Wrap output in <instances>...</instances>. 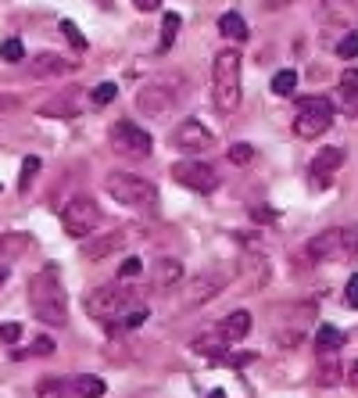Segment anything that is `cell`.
<instances>
[{
    "mask_svg": "<svg viewBox=\"0 0 358 398\" xmlns=\"http://www.w3.org/2000/svg\"><path fill=\"white\" fill-rule=\"evenodd\" d=\"M240 79H244V58L237 47H222V51L215 54L212 61V101H215V112L222 118L237 115L240 108Z\"/></svg>",
    "mask_w": 358,
    "mask_h": 398,
    "instance_id": "obj_1",
    "label": "cell"
},
{
    "mask_svg": "<svg viewBox=\"0 0 358 398\" xmlns=\"http://www.w3.org/2000/svg\"><path fill=\"white\" fill-rule=\"evenodd\" d=\"M29 305L36 319H43L47 327H65L68 319V302H65V287H61V273L58 266L40 269L29 280Z\"/></svg>",
    "mask_w": 358,
    "mask_h": 398,
    "instance_id": "obj_2",
    "label": "cell"
},
{
    "mask_svg": "<svg viewBox=\"0 0 358 398\" xmlns=\"http://www.w3.org/2000/svg\"><path fill=\"white\" fill-rule=\"evenodd\" d=\"M187 97V76L183 72H162L150 76L140 90H137V112L150 115V118H165L172 115V108Z\"/></svg>",
    "mask_w": 358,
    "mask_h": 398,
    "instance_id": "obj_3",
    "label": "cell"
},
{
    "mask_svg": "<svg viewBox=\"0 0 358 398\" xmlns=\"http://www.w3.org/2000/svg\"><path fill=\"white\" fill-rule=\"evenodd\" d=\"M104 190L111 194V201H118L125 208H155L158 205V187L143 176H137V172H108Z\"/></svg>",
    "mask_w": 358,
    "mask_h": 398,
    "instance_id": "obj_4",
    "label": "cell"
},
{
    "mask_svg": "<svg viewBox=\"0 0 358 398\" xmlns=\"http://www.w3.org/2000/svg\"><path fill=\"white\" fill-rule=\"evenodd\" d=\"M334 101L322 93L297 97V115H294V137L301 140H319L329 126H334Z\"/></svg>",
    "mask_w": 358,
    "mask_h": 398,
    "instance_id": "obj_5",
    "label": "cell"
},
{
    "mask_svg": "<svg viewBox=\"0 0 358 398\" xmlns=\"http://www.w3.org/2000/svg\"><path fill=\"white\" fill-rule=\"evenodd\" d=\"M130 309H133V291L122 287V280H118V284H100V287L86 298L90 319L104 323V327H111V323H122Z\"/></svg>",
    "mask_w": 358,
    "mask_h": 398,
    "instance_id": "obj_6",
    "label": "cell"
},
{
    "mask_svg": "<svg viewBox=\"0 0 358 398\" xmlns=\"http://www.w3.org/2000/svg\"><path fill=\"white\" fill-rule=\"evenodd\" d=\"M222 291H226V273H219V269H204V273H197V277H190V280L179 284L176 309H179V312H194V309H201V305L215 302Z\"/></svg>",
    "mask_w": 358,
    "mask_h": 398,
    "instance_id": "obj_7",
    "label": "cell"
},
{
    "mask_svg": "<svg viewBox=\"0 0 358 398\" xmlns=\"http://www.w3.org/2000/svg\"><path fill=\"white\" fill-rule=\"evenodd\" d=\"M97 222H100V208H97L93 197H86V194H75L72 201L65 205V212H61V230L72 240L90 237L97 230Z\"/></svg>",
    "mask_w": 358,
    "mask_h": 398,
    "instance_id": "obj_8",
    "label": "cell"
},
{
    "mask_svg": "<svg viewBox=\"0 0 358 398\" xmlns=\"http://www.w3.org/2000/svg\"><path fill=\"white\" fill-rule=\"evenodd\" d=\"M172 180L179 187H187V190H197V194H212L219 190V172L208 165V162H197V158H183V162H176L172 165Z\"/></svg>",
    "mask_w": 358,
    "mask_h": 398,
    "instance_id": "obj_9",
    "label": "cell"
},
{
    "mask_svg": "<svg viewBox=\"0 0 358 398\" xmlns=\"http://www.w3.org/2000/svg\"><path fill=\"white\" fill-rule=\"evenodd\" d=\"M212 144H215L212 130L204 126V122H197V118H183V122H179V126L172 130V147H176L179 155H187V158L204 155Z\"/></svg>",
    "mask_w": 358,
    "mask_h": 398,
    "instance_id": "obj_10",
    "label": "cell"
},
{
    "mask_svg": "<svg viewBox=\"0 0 358 398\" xmlns=\"http://www.w3.org/2000/svg\"><path fill=\"white\" fill-rule=\"evenodd\" d=\"M111 147L125 158H150L155 140H150V133H143L137 122H115L111 126Z\"/></svg>",
    "mask_w": 358,
    "mask_h": 398,
    "instance_id": "obj_11",
    "label": "cell"
},
{
    "mask_svg": "<svg viewBox=\"0 0 358 398\" xmlns=\"http://www.w3.org/2000/svg\"><path fill=\"white\" fill-rule=\"evenodd\" d=\"M344 158H348V151L341 144H329V147H322V151L312 158V165H309V183L319 190V187H329L334 183V172L344 165Z\"/></svg>",
    "mask_w": 358,
    "mask_h": 398,
    "instance_id": "obj_12",
    "label": "cell"
},
{
    "mask_svg": "<svg viewBox=\"0 0 358 398\" xmlns=\"http://www.w3.org/2000/svg\"><path fill=\"white\" fill-rule=\"evenodd\" d=\"M130 240H133L130 230H108V234L93 237L90 244H83V259H90V262H104V259H111V255H122Z\"/></svg>",
    "mask_w": 358,
    "mask_h": 398,
    "instance_id": "obj_13",
    "label": "cell"
},
{
    "mask_svg": "<svg viewBox=\"0 0 358 398\" xmlns=\"http://www.w3.org/2000/svg\"><path fill=\"white\" fill-rule=\"evenodd\" d=\"M272 277V269H269V259L258 255V252H247L244 262H240V291L244 294H254V291H262Z\"/></svg>",
    "mask_w": 358,
    "mask_h": 398,
    "instance_id": "obj_14",
    "label": "cell"
},
{
    "mask_svg": "<svg viewBox=\"0 0 358 398\" xmlns=\"http://www.w3.org/2000/svg\"><path fill=\"white\" fill-rule=\"evenodd\" d=\"M304 259L309 262H337L341 259V227L309 237V244H304Z\"/></svg>",
    "mask_w": 358,
    "mask_h": 398,
    "instance_id": "obj_15",
    "label": "cell"
},
{
    "mask_svg": "<svg viewBox=\"0 0 358 398\" xmlns=\"http://www.w3.org/2000/svg\"><path fill=\"white\" fill-rule=\"evenodd\" d=\"M183 284V259H172V255H162L150 262V287L169 294L172 287Z\"/></svg>",
    "mask_w": 358,
    "mask_h": 398,
    "instance_id": "obj_16",
    "label": "cell"
},
{
    "mask_svg": "<svg viewBox=\"0 0 358 398\" xmlns=\"http://www.w3.org/2000/svg\"><path fill=\"white\" fill-rule=\"evenodd\" d=\"M75 68H79V58H65L54 51H43L33 58V76H65V72H75Z\"/></svg>",
    "mask_w": 358,
    "mask_h": 398,
    "instance_id": "obj_17",
    "label": "cell"
},
{
    "mask_svg": "<svg viewBox=\"0 0 358 398\" xmlns=\"http://www.w3.org/2000/svg\"><path fill=\"white\" fill-rule=\"evenodd\" d=\"M190 348L197 355H208V359H219L226 348H229V341H226V334L219 330V327H212V330H204V334H197L194 341H190Z\"/></svg>",
    "mask_w": 358,
    "mask_h": 398,
    "instance_id": "obj_18",
    "label": "cell"
},
{
    "mask_svg": "<svg viewBox=\"0 0 358 398\" xmlns=\"http://www.w3.org/2000/svg\"><path fill=\"white\" fill-rule=\"evenodd\" d=\"M219 330L226 334V341L229 344H237V341H244L247 334H251V312L247 309H233L222 323H219Z\"/></svg>",
    "mask_w": 358,
    "mask_h": 398,
    "instance_id": "obj_19",
    "label": "cell"
},
{
    "mask_svg": "<svg viewBox=\"0 0 358 398\" xmlns=\"http://www.w3.org/2000/svg\"><path fill=\"white\" fill-rule=\"evenodd\" d=\"M322 15L329 22H341V26H358V0H326Z\"/></svg>",
    "mask_w": 358,
    "mask_h": 398,
    "instance_id": "obj_20",
    "label": "cell"
},
{
    "mask_svg": "<svg viewBox=\"0 0 358 398\" xmlns=\"http://www.w3.org/2000/svg\"><path fill=\"white\" fill-rule=\"evenodd\" d=\"M29 247H33V240L25 237V234H15V230L0 234V266L11 262V259H22L25 252H29Z\"/></svg>",
    "mask_w": 358,
    "mask_h": 398,
    "instance_id": "obj_21",
    "label": "cell"
},
{
    "mask_svg": "<svg viewBox=\"0 0 358 398\" xmlns=\"http://www.w3.org/2000/svg\"><path fill=\"white\" fill-rule=\"evenodd\" d=\"M219 33L229 40V43H244L251 33H247V22L237 15V11H226L222 18H219Z\"/></svg>",
    "mask_w": 358,
    "mask_h": 398,
    "instance_id": "obj_22",
    "label": "cell"
},
{
    "mask_svg": "<svg viewBox=\"0 0 358 398\" xmlns=\"http://www.w3.org/2000/svg\"><path fill=\"white\" fill-rule=\"evenodd\" d=\"M341 344H344V334L337 327H322L316 330V348H319V355H337L341 352Z\"/></svg>",
    "mask_w": 358,
    "mask_h": 398,
    "instance_id": "obj_23",
    "label": "cell"
},
{
    "mask_svg": "<svg viewBox=\"0 0 358 398\" xmlns=\"http://www.w3.org/2000/svg\"><path fill=\"white\" fill-rule=\"evenodd\" d=\"M40 115H47V118H75V115H79V108H75L72 93H68V97L58 93L54 101H47V105L40 108Z\"/></svg>",
    "mask_w": 358,
    "mask_h": 398,
    "instance_id": "obj_24",
    "label": "cell"
},
{
    "mask_svg": "<svg viewBox=\"0 0 358 398\" xmlns=\"http://www.w3.org/2000/svg\"><path fill=\"white\" fill-rule=\"evenodd\" d=\"M108 391V384L100 381V377H93V373H83V377H75V395L79 398H100Z\"/></svg>",
    "mask_w": 358,
    "mask_h": 398,
    "instance_id": "obj_25",
    "label": "cell"
},
{
    "mask_svg": "<svg viewBox=\"0 0 358 398\" xmlns=\"http://www.w3.org/2000/svg\"><path fill=\"white\" fill-rule=\"evenodd\" d=\"M294 90H297V72L294 68H283V72L272 76V93L276 97H294Z\"/></svg>",
    "mask_w": 358,
    "mask_h": 398,
    "instance_id": "obj_26",
    "label": "cell"
},
{
    "mask_svg": "<svg viewBox=\"0 0 358 398\" xmlns=\"http://www.w3.org/2000/svg\"><path fill=\"white\" fill-rule=\"evenodd\" d=\"M341 362L334 359V355H322V362H319V384H326V388H334V384H341L344 377H341Z\"/></svg>",
    "mask_w": 358,
    "mask_h": 398,
    "instance_id": "obj_27",
    "label": "cell"
},
{
    "mask_svg": "<svg viewBox=\"0 0 358 398\" xmlns=\"http://www.w3.org/2000/svg\"><path fill=\"white\" fill-rule=\"evenodd\" d=\"M183 29V22H179V15L176 11H169L165 18H162V51H172V43H176V33Z\"/></svg>",
    "mask_w": 358,
    "mask_h": 398,
    "instance_id": "obj_28",
    "label": "cell"
},
{
    "mask_svg": "<svg viewBox=\"0 0 358 398\" xmlns=\"http://www.w3.org/2000/svg\"><path fill=\"white\" fill-rule=\"evenodd\" d=\"M341 259H358V227H341Z\"/></svg>",
    "mask_w": 358,
    "mask_h": 398,
    "instance_id": "obj_29",
    "label": "cell"
},
{
    "mask_svg": "<svg viewBox=\"0 0 358 398\" xmlns=\"http://www.w3.org/2000/svg\"><path fill=\"white\" fill-rule=\"evenodd\" d=\"M115 97H118V86H115V83H97V86L90 90V105H93V108H104V105L115 101Z\"/></svg>",
    "mask_w": 358,
    "mask_h": 398,
    "instance_id": "obj_30",
    "label": "cell"
},
{
    "mask_svg": "<svg viewBox=\"0 0 358 398\" xmlns=\"http://www.w3.org/2000/svg\"><path fill=\"white\" fill-rule=\"evenodd\" d=\"M40 169H43V162H40L36 155H29V158L22 162V176H18V190H22V194L33 187V180H36V172H40Z\"/></svg>",
    "mask_w": 358,
    "mask_h": 398,
    "instance_id": "obj_31",
    "label": "cell"
},
{
    "mask_svg": "<svg viewBox=\"0 0 358 398\" xmlns=\"http://www.w3.org/2000/svg\"><path fill=\"white\" fill-rule=\"evenodd\" d=\"M334 51H337V58H358V29H348L341 40H337V47H334Z\"/></svg>",
    "mask_w": 358,
    "mask_h": 398,
    "instance_id": "obj_32",
    "label": "cell"
},
{
    "mask_svg": "<svg viewBox=\"0 0 358 398\" xmlns=\"http://www.w3.org/2000/svg\"><path fill=\"white\" fill-rule=\"evenodd\" d=\"M0 58H4L8 65H18V61H25V47H22V40H4V47H0Z\"/></svg>",
    "mask_w": 358,
    "mask_h": 398,
    "instance_id": "obj_33",
    "label": "cell"
},
{
    "mask_svg": "<svg viewBox=\"0 0 358 398\" xmlns=\"http://www.w3.org/2000/svg\"><path fill=\"white\" fill-rule=\"evenodd\" d=\"M36 398H68V384L65 381H43L36 388Z\"/></svg>",
    "mask_w": 358,
    "mask_h": 398,
    "instance_id": "obj_34",
    "label": "cell"
},
{
    "mask_svg": "<svg viewBox=\"0 0 358 398\" xmlns=\"http://www.w3.org/2000/svg\"><path fill=\"white\" fill-rule=\"evenodd\" d=\"M226 158L233 162V165H247V162L254 158V147H251V144H233V147L226 151Z\"/></svg>",
    "mask_w": 358,
    "mask_h": 398,
    "instance_id": "obj_35",
    "label": "cell"
},
{
    "mask_svg": "<svg viewBox=\"0 0 358 398\" xmlns=\"http://www.w3.org/2000/svg\"><path fill=\"white\" fill-rule=\"evenodd\" d=\"M61 33H65V40L75 47V51H86V36L79 33V29H75V22H61V26H58Z\"/></svg>",
    "mask_w": 358,
    "mask_h": 398,
    "instance_id": "obj_36",
    "label": "cell"
},
{
    "mask_svg": "<svg viewBox=\"0 0 358 398\" xmlns=\"http://www.w3.org/2000/svg\"><path fill=\"white\" fill-rule=\"evenodd\" d=\"M341 93L344 97H358V68H348L341 76Z\"/></svg>",
    "mask_w": 358,
    "mask_h": 398,
    "instance_id": "obj_37",
    "label": "cell"
},
{
    "mask_svg": "<svg viewBox=\"0 0 358 398\" xmlns=\"http://www.w3.org/2000/svg\"><path fill=\"white\" fill-rule=\"evenodd\" d=\"M0 341H4V344H18L22 341V327H18V323H0Z\"/></svg>",
    "mask_w": 358,
    "mask_h": 398,
    "instance_id": "obj_38",
    "label": "cell"
},
{
    "mask_svg": "<svg viewBox=\"0 0 358 398\" xmlns=\"http://www.w3.org/2000/svg\"><path fill=\"white\" fill-rule=\"evenodd\" d=\"M140 269H143V262H140V259H125V262L118 266V280H130V277H140Z\"/></svg>",
    "mask_w": 358,
    "mask_h": 398,
    "instance_id": "obj_39",
    "label": "cell"
},
{
    "mask_svg": "<svg viewBox=\"0 0 358 398\" xmlns=\"http://www.w3.org/2000/svg\"><path fill=\"white\" fill-rule=\"evenodd\" d=\"M22 355H54V341L50 337H36L29 352H22Z\"/></svg>",
    "mask_w": 358,
    "mask_h": 398,
    "instance_id": "obj_40",
    "label": "cell"
},
{
    "mask_svg": "<svg viewBox=\"0 0 358 398\" xmlns=\"http://www.w3.org/2000/svg\"><path fill=\"white\" fill-rule=\"evenodd\" d=\"M147 316H150L147 309H130V312H125V319H122V327H130V330H133V327H140Z\"/></svg>",
    "mask_w": 358,
    "mask_h": 398,
    "instance_id": "obj_41",
    "label": "cell"
},
{
    "mask_svg": "<svg viewBox=\"0 0 358 398\" xmlns=\"http://www.w3.org/2000/svg\"><path fill=\"white\" fill-rule=\"evenodd\" d=\"M344 294H348V305H351V309H358V273L348 280V291H344Z\"/></svg>",
    "mask_w": 358,
    "mask_h": 398,
    "instance_id": "obj_42",
    "label": "cell"
},
{
    "mask_svg": "<svg viewBox=\"0 0 358 398\" xmlns=\"http://www.w3.org/2000/svg\"><path fill=\"white\" fill-rule=\"evenodd\" d=\"M287 4H294V0H258L262 11H279V8H287Z\"/></svg>",
    "mask_w": 358,
    "mask_h": 398,
    "instance_id": "obj_43",
    "label": "cell"
},
{
    "mask_svg": "<svg viewBox=\"0 0 358 398\" xmlns=\"http://www.w3.org/2000/svg\"><path fill=\"white\" fill-rule=\"evenodd\" d=\"M133 8H137V11H158L162 0H133Z\"/></svg>",
    "mask_w": 358,
    "mask_h": 398,
    "instance_id": "obj_44",
    "label": "cell"
},
{
    "mask_svg": "<svg viewBox=\"0 0 358 398\" xmlns=\"http://www.w3.org/2000/svg\"><path fill=\"white\" fill-rule=\"evenodd\" d=\"M344 108H348L351 118H358V97H348V105H344Z\"/></svg>",
    "mask_w": 358,
    "mask_h": 398,
    "instance_id": "obj_45",
    "label": "cell"
},
{
    "mask_svg": "<svg viewBox=\"0 0 358 398\" xmlns=\"http://www.w3.org/2000/svg\"><path fill=\"white\" fill-rule=\"evenodd\" d=\"M251 212H254V219H265V222H269V219H276L269 208H251Z\"/></svg>",
    "mask_w": 358,
    "mask_h": 398,
    "instance_id": "obj_46",
    "label": "cell"
},
{
    "mask_svg": "<svg viewBox=\"0 0 358 398\" xmlns=\"http://www.w3.org/2000/svg\"><path fill=\"white\" fill-rule=\"evenodd\" d=\"M348 373H351V377H348V381H351V384L358 388V362H351V369H348Z\"/></svg>",
    "mask_w": 358,
    "mask_h": 398,
    "instance_id": "obj_47",
    "label": "cell"
},
{
    "mask_svg": "<svg viewBox=\"0 0 358 398\" xmlns=\"http://www.w3.org/2000/svg\"><path fill=\"white\" fill-rule=\"evenodd\" d=\"M8 284V266H0V287Z\"/></svg>",
    "mask_w": 358,
    "mask_h": 398,
    "instance_id": "obj_48",
    "label": "cell"
},
{
    "mask_svg": "<svg viewBox=\"0 0 358 398\" xmlns=\"http://www.w3.org/2000/svg\"><path fill=\"white\" fill-rule=\"evenodd\" d=\"M208 398H226V391H222V388H215V391H212Z\"/></svg>",
    "mask_w": 358,
    "mask_h": 398,
    "instance_id": "obj_49",
    "label": "cell"
},
{
    "mask_svg": "<svg viewBox=\"0 0 358 398\" xmlns=\"http://www.w3.org/2000/svg\"><path fill=\"white\" fill-rule=\"evenodd\" d=\"M133 398H150V395H133Z\"/></svg>",
    "mask_w": 358,
    "mask_h": 398,
    "instance_id": "obj_50",
    "label": "cell"
}]
</instances>
